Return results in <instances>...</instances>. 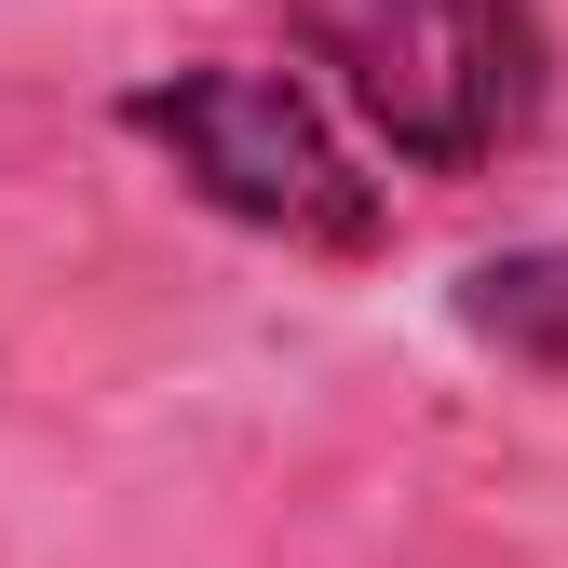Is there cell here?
<instances>
[{
    "label": "cell",
    "mask_w": 568,
    "mask_h": 568,
    "mask_svg": "<svg viewBox=\"0 0 568 568\" xmlns=\"http://www.w3.org/2000/svg\"><path fill=\"white\" fill-rule=\"evenodd\" d=\"M460 325L487 352H528V366H568V244H528V257H487L460 284Z\"/></svg>",
    "instance_id": "cell-3"
},
{
    "label": "cell",
    "mask_w": 568,
    "mask_h": 568,
    "mask_svg": "<svg viewBox=\"0 0 568 568\" xmlns=\"http://www.w3.org/2000/svg\"><path fill=\"white\" fill-rule=\"evenodd\" d=\"M122 135L163 150L231 231H271L298 257H379L393 244V203L379 176L338 150V122L284 82V68H163V82L122 95Z\"/></svg>",
    "instance_id": "cell-2"
},
{
    "label": "cell",
    "mask_w": 568,
    "mask_h": 568,
    "mask_svg": "<svg viewBox=\"0 0 568 568\" xmlns=\"http://www.w3.org/2000/svg\"><path fill=\"white\" fill-rule=\"evenodd\" d=\"M284 28L419 176H474V163L528 150V122L555 95L528 0H284Z\"/></svg>",
    "instance_id": "cell-1"
}]
</instances>
